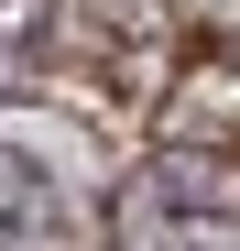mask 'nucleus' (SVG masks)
<instances>
[{"label": "nucleus", "instance_id": "f257e3e1", "mask_svg": "<svg viewBox=\"0 0 240 251\" xmlns=\"http://www.w3.org/2000/svg\"><path fill=\"white\" fill-rule=\"evenodd\" d=\"M109 251H240V164L142 153L109 197Z\"/></svg>", "mask_w": 240, "mask_h": 251}, {"label": "nucleus", "instance_id": "f03ea898", "mask_svg": "<svg viewBox=\"0 0 240 251\" xmlns=\"http://www.w3.org/2000/svg\"><path fill=\"white\" fill-rule=\"evenodd\" d=\"M44 164H33L22 142H0V251H33V240H44Z\"/></svg>", "mask_w": 240, "mask_h": 251}]
</instances>
